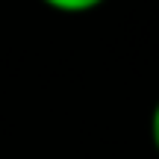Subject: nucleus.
<instances>
[{"mask_svg": "<svg viewBox=\"0 0 159 159\" xmlns=\"http://www.w3.org/2000/svg\"><path fill=\"white\" fill-rule=\"evenodd\" d=\"M150 142H153V148L159 153V100H156L153 112H150Z\"/></svg>", "mask_w": 159, "mask_h": 159, "instance_id": "2", "label": "nucleus"}, {"mask_svg": "<svg viewBox=\"0 0 159 159\" xmlns=\"http://www.w3.org/2000/svg\"><path fill=\"white\" fill-rule=\"evenodd\" d=\"M41 3L62 15H85V12H94L97 6H103L106 0H41Z\"/></svg>", "mask_w": 159, "mask_h": 159, "instance_id": "1", "label": "nucleus"}]
</instances>
